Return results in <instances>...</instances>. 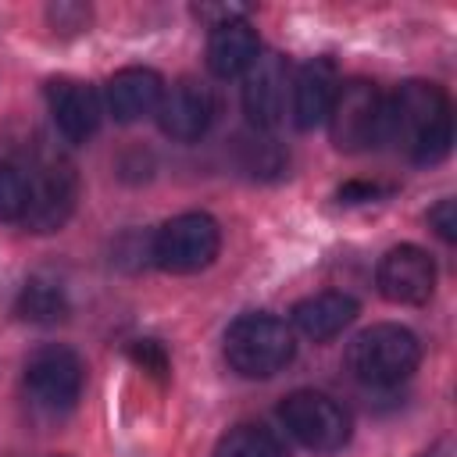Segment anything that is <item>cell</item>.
I'll use <instances>...</instances> for the list:
<instances>
[{"label":"cell","mask_w":457,"mask_h":457,"mask_svg":"<svg viewBox=\"0 0 457 457\" xmlns=\"http://www.w3.org/2000/svg\"><path fill=\"white\" fill-rule=\"evenodd\" d=\"M278 418L296 443L318 453H336L350 439V414L332 396L314 393V389L289 393L278 407Z\"/></svg>","instance_id":"cell-6"},{"label":"cell","mask_w":457,"mask_h":457,"mask_svg":"<svg viewBox=\"0 0 457 457\" xmlns=\"http://www.w3.org/2000/svg\"><path fill=\"white\" fill-rule=\"evenodd\" d=\"M418 361H421L418 336L393 321L364 328L346 350V364H350L353 378L364 386H375V389L403 382L418 368Z\"/></svg>","instance_id":"cell-3"},{"label":"cell","mask_w":457,"mask_h":457,"mask_svg":"<svg viewBox=\"0 0 457 457\" xmlns=\"http://www.w3.org/2000/svg\"><path fill=\"white\" fill-rule=\"evenodd\" d=\"M425 457H428V453H425Z\"/></svg>","instance_id":"cell-24"},{"label":"cell","mask_w":457,"mask_h":457,"mask_svg":"<svg viewBox=\"0 0 457 457\" xmlns=\"http://www.w3.org/2000/svg\"><path fill=\"white\" fill-rule=\"evenodd\" d=\"M339 93V75L328 57L307 61L293 79V121L300 129H314L328 118L332 100Z\"/></svg>","instance_id":"cell-13"},{"label":"cell","mask_w":457,"mask_h":457,"mask_svg":"<svg viewBox=\"0 0 457 457\" xmlns=\"http://www.w3.org/2000/svg\"><path fill=\"white\" fill-rule=\"evenodd\" d=\"M375 282H378V293L389 300V303H407V307H418L432 296L436 289V264L432 257L421 250V246H393L382 261H378V271H375Z\"/></svg>","instance_id":"cell-9"},{"label":"cell","mask_w":457,"mask_h":457,"mask_svg":"<svg viewBox=\"0 0 457 457\" xmlns=\"http://www.w3.org/2000/svg\"><path fill=\"white\" fill-rule=\"evenodd\" d=\"M29 204V179L14 164H0V221H21Z\"/></svg>","instance_id":"cell-19"},{"label":"cell","mask_w":457,"mask_h":457,"mask_svg":"<svg viewBox=\"0 0 457 457\" xmlns=\"http://www.w3.org/2000/svg\"><path fill=\"white\" fill-rule=\"evenodd\" d=\"M325 121H328L332 143L339 150H346V154L368 150V146L382 143V136H386V96L368 79L339 82V93H336Z\"/></svg>","instance_id":"cell-4"},{"label":"cell","mask_w":457,"mask_h":457,"mask_svg":"<svg viewBox=\"0 0 457 457\" xmlns=\"http://www.w3.org/2000/svg\"><path fill=\"white\" fill-rule=\"evenodd\" d=\"M50 18H54V25L86 29V21H89V11H86V7H75V4H57V7H50Z\"/></svg>","instance_id":"cell-22"},{"label":"cell","mask_w":457,"mask_h":457,"mask_svg":"<svg viewBox=\"0 0 457 457\" xmlns=\"http://www.w3.org/2000/svg\"><path fill=\"white\" fill-rule=\"evenodd\" d=\"M382 189L375 186V182H350V186H343L339 189V200L343 204H361V200H375Z\"/></svg>","instance_id":"cell-23"},{"label":"cell","mask_w":457,"mask_h":457,"mask_svg":"<svg viewBox=\"0 0 457 457\" xmlns=\"http://www.w3.org/2000/svg\"><path fill=\"white\" fill-rule=\"evenodd\" d=\"M46 107L57 132L68 143H86L100 129V96L82 79H50L46 82Z\"/></svg>","instance_id":"cell-11"},{"label":"cell","mask_w":457,"mask_h":457,"mask_svg":"<svg viewBox=\"0 0 457 457\" xmlns=\"http://www.w3.org/2000/svg\"><path fill=\"white\" fill-rule=\"evenodd\" d=\"M257 54H261V43H257V32L246 18L214 25L207 36V68L218 79L246 75V68L257 61Z\"/></svg>","instance_id":"cell-15"},{"label":"cell","mask_w":457,"mask_h":457,"mask_svg":"<svg viewBox=\"0 0 457 457\" xmlns=\"http://www.w3.org/2000/svg\"><path fill=\"white\" fill-rule=\"evenodd\" d=\"M161 96H164V79L154 68H121L118 75H111L104 93L114 121H139L154 114Z\"/></svg>","instance_id":"cell-14"},{"label":"cell","mask_w":457,"mask_h":457,"mask_svg":"<svg viewBox=\"0 0 457 457\" xmlns=\"http://www.w3.org/2000/svg\"><path fill=\"white\" fill-rule=\"evenodd\" d=\"M214 457H286V446L264 425H236L218 439Z\"/></svg>","instance_id":"cell-18"},{"label":"cell","mask_w":457,"mask_h":457,"mask_svg":"<svg viewBox=\"0 0 457 457\" xmlns=\"http://www.w3.org/2000/svg\"><path fill=\"white\" fill-rule=\"evenodd\" d=\"M86 382V368L68 346H43L25 361V393L46 414H64L75 407Z\"/></svg>","instance_id":"cell-7"},{"label":"cell","mask_w":457,"mask_h":457,"mask_svg":"<svg viewBox=\"0 0 457 457\" xmlns=\"http://www.w3.org/2000/svg\"><path fill=\"white\" fill-rule=\"evenodd\" d=\"M293 328L275 314H243L225 332V361L243 378H271L293 361Z\"/></svg>","instance_id":"cell-2"},{"label":"cell","mask_w":457,"mask_h":457,"mask_svg":"<svg viewBox=\"0 0 457 457\" xmlns=\"http://www.w3.org/2000/svg\"><path fill=\"white\" fill-rule=\"evenodd\" d=\"M221 250V228L204 211H186L164 221L154 236V261L157 268L171 275H193L204 271Z\"/></svg>","instance_id":"cell-5"},{"label":"cell","mask_w":457,"mask_h":457,"mask_svg":"<svg viewBox=\"0 0 457 457\" xmlns=\"http://www.w3.org/2000/svg\"><path fill=\"white\" fill-rule=\"evenodd\" d=\"M154 114H157L164 136H171L179 143H193L214 121V93L200 79H179L164 89Z\"/></svg>","instance_id":"cell-10"},{"label":"cell","mask_w":457,"mask_h":457,"mask_svg":"<svg viewBox=\"0 0 457 457\" xmlns=\"http://www.w3.org/2000/svg\"><path fill=\"white\" fill-rule=\"evenodd\" d=\"M18 318L32 325H57L68 318V293L54 278H29L18 293Z\"/></svg>","instance_id":"cell-17"},{"label":"cell","mask_w":457,"mask_h":457,"mask_svg":"<svg viewBox=\"0 0 457 457\" xmlns=\"http://www.w3.org/2000/svg\"><path fill=\"white\" fill-rule=\"evenodd\" d=\"M357 318V300L346 293H314L307 300H300L293 307V328L303 332L314 343H325L332 336H339L350 321Z\"/></svg>","instance_id":"cell-16"},{"label":"cell","mask_w":457,"mask_h":457,"mask_svg":"<svg viewBox=\"0 0 457 457\" xmlns=\"http://www.w3.org/2000/svg\"><path fill=\"white\" fill-rule=\"evenodd\" d=\"M132 357H136L143 368H150L154 375H164V371H168V357H164V350H161L157 343H150V339H146V343H136V346H132Z\"/></svg>","instance_id":"cell-21"},{"label":"cell","mask_w":457,"mask_h":457,"mask_svg":"<svg viewBox=\"0 0 457 457\" xmlns=\"http://www.w3.org/2000/svg\"><path fill=\"white\" fill-rule=\"evenodd\" d=\"M428 225H432L446 243H453V239H457V207H453V200H439V204L428 211Z\"/></svg>","instance_id":"cell-20"},{"label":"cell","mask_w":457,"mask_h":457,"mask_svg":"<svg viewBox=\"0 0 457 457\" xmlns=\"http://www.w3.org/2000/svg\"><path fill=\"white\" fill-rule=\"evenodd\" d=\"M286 61L278 54H257L243 79V111L257 129H275L286 114Z\"/></svg>","instance_id":"cell-12"},{"label":"cell","mask_w":457,"mask_h":457,"mask_svg":"<svg viewBox=\"0 0 457 457\" xmlns=\"http://www.w3.org/2000/svg\"><path fill=\"white\" fill-rule=\"evenodd\" d=\"M403 146L414 164H436L450 154L453 118L450 96L436 82H403L386 100V136Z\"/></svg>","instance_id":"cell-1"},{"label":"cell","mask_w":457,"mask_h":457,"mask_svg":"<svg viewBox=\"0 0 457 457\" xmlns=\"http://www.w3.org/2000/svg\"><path fill=\"white\" fill-rule=\"evenodd\" d=\"M29 179V204H25V225L32 232H57L79 200V179L71 171L68 161L61 157H43L32 171H25Z\"/></svg>","instance_id":"cell-8"}]
</instances>
